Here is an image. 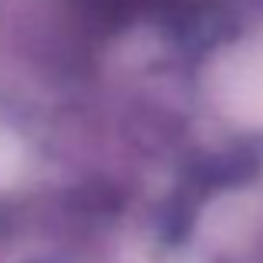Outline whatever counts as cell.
I'll list each match as a JSON object with an SVG mask.
<instances>
[{
	"instance_id": "cell-1",
	"label": "cell",
	"mask_w": 263,
	"mask_h": 263,
	"mask_svg": "<svg viewBox=\"0 0 263 263\" xmlns=\"http://www.w3.org/2000/svg\"><path fill=\"white\" fill-rule=\"evenodd\" d=\"M199 263H263V162H230L196 219Z\"/></svg>"
},
{
	"instance_id": "cell-2",
	"label": "cell",
	"mask_w": 263,
	"mask_h": 263,
	"mask_svg": "<svg viewBox=\"0 0 263 263\" xmlns=\"http://www.w3.org/2000/svg\"><path fill=\"white\" fill-rule=\"evenodd\" d=\"M236 105L250 122L263 125V37L236 64Z\"/></svg>"
}]
</instances>
